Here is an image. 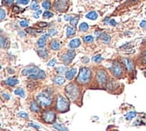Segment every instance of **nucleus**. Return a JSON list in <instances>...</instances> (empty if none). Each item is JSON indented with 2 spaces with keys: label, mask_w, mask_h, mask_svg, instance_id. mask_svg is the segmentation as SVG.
Instances as JSON below:
<instances>
[{
  "label": "nucleus",
  "mask_w": 146,
  "mask_h": 131,
  "mask_svg": "<svg viewBox=\"0 0 146 131\" xmlns=\"http://www.w3.org/2000/svg\"><path fill=\"white\" fill-rule=\"evenodd\" d=\"M109 131H118V130H116V129H112V130H109Z\"/></svg>",
  "instance_id": "nucleus-57"
},
{
  "label": "nucleus",
  "mask_w": 146,
  "mask_h": 131,
  "mask_svg": "<svg viewBox=\"0 0 146 131\" xmlns=\"http://www.w3.org/2000/svg\"><path fill=\"white\" fill-rule=\"evenodd\" d=\"M109 24H110L111 25H114V26H116L117 24H116V22L115 21V20H113V19H111V20H109Z\"/></svg>",
  "instance_id": "nucleus-50"
},
{
  "label": "nucleus",
  "mask_w": 146,
  "mask_h": 131,
  "mask_svg": "<svg viewBox=\"0 0 146 131\" xmlns=\"http://www.w3.org/2000/svg\"><path fill=\"white\" fill-rule=\"evenodd\" d=\"M30 0H15V3L18 5H27Z\"/></svg>",
  "instance_id": "nucleus-38"
},
{
  "label": "nucleus",
  "mask_w": 146,
  "mask_h": 131,
  "mask_svg": "<svg viewBox=\"0 0 146 131\" xmlns=\"http://www.w3.org/2000/svg\"><path fill=\"white\" fill-rule=\"evenodd\" d=\"M52 16H53V13H51V12L50 11H45L43 13V15H42L43 18H51V17Z\"/></svg>",
  "instance_id": "nucleus-37"
},
{
  "label": "nucleus",
  "mask_w": 146,
  "mask_h": 131,
  "mask_svg": "<svg viewBox=\"0 0 146 131\" xmlns=\"http://www.w3.org/2000/svg\"><path fill=\"white\" fill-rule=\"evenodd\" d=\"M17 116L21 118H28V114H27L26 112H19L17 114Z\"/></svg>",
  "instance_id": "nucleus-39"
},
{
  "label": "nucleus",
  "mask_w": 146,
  "mask_h": 131,
  "mask_svg": "<svg viewBox=\"0 0 146 131\" xmlns=\"http://www.w3.org/2000/svg\"><path fill=\"white\" fill-rule=\"evenodd\" d=\"M70 99L65 96L58 94L55 99V110L59 113H65L70 109Z\"/></svg>",
  "instance_id": "nucleus-3"
},
{
  "label": "nucleus",
  "mask_w": 146,
  "mask_h": 131,
  "mask_svg": "<svg viewBox=\"0 0 146 131\" xmlns=\"http://www.w3.org/2000/svg\"><path fill=\"white\" fill-rule=\"evenodd\" d=\"M65 94L71 102L78 104V106L82 105V89L78 83H70L65 88Z\"/></svg>",
  "instance_id": "nucleus-1"
},
{
  "label": "nucleus",
  "mask_w": 146,
  "mask_h": 131,
  "mask_svg": "<svg viewBox=\"0 0 146 131\" xmlns=\"http://www.w3.org/2000/svg\"><path fill=\"white\" fill-rule=\"evenodd\" d=\"M75 33H76V30L73 28V26H68L67 27V37H70V36L74 35Z\"/></svg>",
  "instance_id": "nucleus-25"
},
{
  "label": "nucleus",
  "mask_w": 146,
  "mask_h": 131,
  "mask_svg": "<svg viewBox=\"0 0 146 131\" xmlns=\"http://www.w3.org/2000/svg\"><path fill=\"white\" fill-rule=\"evenodd\" d=\"M48 34H49L50 36H53V35H55V34H57V31H56L55 29H50Z\"/></svg>",
  "instance_id": "nucleus-42"
},
{
  "label": "nucleus",
  "mask_w": 146,
  "mask_h": 131,
  "mask_svg": "<svg viewBox=\"0 0 146 131\" xmlns=\"http://www.w3.org/2000/svg\"><path fill=\"white\" fill-rule=\"evenodd\" d=\"M42 121L48 124H54L56 121V112L53 109H44L41 114Z\"/></svg>",
  "instance_id": "nucleus-7"
},
{
  "label": "nucleus",
  "mask_w": 146,
  "mask_h": 131,
  "mask_svg": "<svg viewBox=\"0 0 146 131\" xmlns=\"http://www.w3.org/2000/svg\"><path fill=\"white\" fill-rule=\"evenodd\" d=\"M38 25H39L40 27H46V26L48 25V24L45 23V22H41V23L38 24Z\"/></svg>",
  "instance_id": "nucleus-47"
},
{
  "label": "nucleus",
  "mask_w": 146,
  "mask_h": 131,
  "mask_svg": "<svg viewBox=\"0 0 146 131\" xmlns=\"http://www.w3.org/2000/svg\"><path fill=\"white\" fill-rule=\"evenodd\" d=\"M29 107H30V109L31 111L34 112V113H37V112H40L41 109H42V106H41L40 104H39L38 101H34V100H32L30 102V105H29Z\"/></svg>",
  "instance_id": "nucleus-12"
},
{
  "label": "nucleus",
  "mask_w": 146,
  "mask_h": 131,
  "mask_svg": "<svg viewBox=\"0 0 146 131\" xmlns=\"http://www.w3.org/2000/svg\"><path fill=\"white\" fill-rule=\"evenodd\" d=\"M140 26L142 27V28H143V29H145V30H146V21H145V20H142V21L141 22Z\"/></svg>",
  "instance_id": "nucleus-46"
},
{
  "label": "nucleus",
  "mask_w": 146,
  "mask_h": 131,
  "mask_svg": "<svg viewBox=\"0 0 146 131\" xmlns=\"http://www.w3.org/2000/svg\"><path fill=\"white\" fill-rule=\"evenodd\" d=\"M71 18H72V16H70V15H65L64 16V19L66 20V21H69V20H71Z\"/></svg>",
  "instance_id": "nucleus-51"
},
{
  "label": "nucleus",
  "mask_w": 146,
  "mask_h": 131,
  "mask_svg": "<svg viewBox=\"0 0 146 131\" xmlns=\"http://www.w3.org/2000/svg\"><path fill=\"white\" fill-rule=\"evenodd\" d=\"M25 32H27L28 34H35V31L32 28H31V27H28V28L25 29Z\"/></svg>",
  "instance_id": "nucleus-44"
},
{
  "label": "nucleus",
  "mask_w": 146,
  "mask_h": 131,
  "mask_svg": "<svg viewBox=\"0 0 146 131\" xmlns=\"http://www.w3.org/2000/svg\"><path fill=\"white\" fill-rule=\"evenodd\" d=\"M18 82H19V80L15 78H9V79H7V80H5V84H6V85H8V86H11V87L18 84Z\"/></svg>",
  "instance_id": "nucleus-19"
},
{
  "label": "nucleus",
  "mask_w": 146,
  "mask_h": 131,
  "mask_svg": "<svg viewBox=\"0 0 146 131\" xmlns=\"http://www.w3.org/2000/svg\"><path fill=\"white\" fill-rule=\"evenodd\" d=\"M30 8L32 10H34V11H38V10H40V9H39V8H40V6H38V4H37V1H36V0H32V4H31V6H30Z\"/></svg>",
  "instance_id": "nucleus-27"
},
{
  "label": "nucleus",
  "mask_w": 146,
  "mask_h": 131,
  "mask_svg": "<svg viewBox=\"0 0 146 131\" xmlns=\"http://www.w3.org/2000/svg\"><path fill=\"white\" fill-rule=\"evenodd\" d=\"M2 97L5 98V99H6V100H9V99H10L9 96H8L7 94H6V93H4V92L2 93Z\"/></svg>",
  "instance_id": "nucleus-48"
},
{
  "label": "nucleus",
  "mask_w": 146,
  "mask_h": 131,
  "mask_svg": "<svg viewBox=\"0 0 146 131\" xmlns=\"http://www.w3.org/2000/svg\"><path fill=\"white\" fill-rule=\"evenodd\" d=\"M145 15H146V11H145Z\"/></svg>",
  "instance_id": "nucleus-58"
},
{
  "label": "nucleus",
  "mask_w": 146,
  "mask_h": 131,
  "mask_svg": "<svg viewBox=\"0 0 146 131\" xmlns=\"http://www.w3.org/2000/svg\"><path fill=\"white\" fill-rule=\"evenodd\" d=\"M19 35H21L22 37H24V36L25 35V34L24 32H20V33H19Z\"/></svg>",
  "instance_id": "nucleus-53"
},
{
  "label": "nucleus",
  "mask_w": 146,
  "mask_h": 131,
  "mask_svg": "<svg viewBox=\"0 0 146 131\" xmlns=\"http://www.w3.org/2000/svg\"><path fill=\"white\" fill-rule=\"evenodd\" d=\"M15 94L17 96H20L21 98H25V89L20 88V89H17L15 90Z\"/></svg>",
  "instance_id": "nucleus-26"
},
{
  "label": "nucleus",
  "mask_w": 146,
  "mask_h": 131,
  "mask_svg": "<svg viewBox=\"0 0 146 131\" xmlns=\"http://www.w3.org/2000/svg\"><path fill=\"white\" fill-rule=\"evenodd\" d=\"M37 53H38V55L40 56L42 59H46V58L49 56V53H48V51H46V50H39V51H37Z\"/></svg>",
  "instance_id": "nucleus-23"
},
{
  "label": "nucleus",
  "mask_w": 146,
  "mask_h": 131,
  "mask_svg": "<svg viewBox=\"0 0 146 131\" xmlns=\"http://www.w3.org/2000/svg\"><path fill=\"white\" fill-rule=\"evenodd\" d=\"M78 19H80V16L78 15H77V16H73L71 18V20H70V25H71V26H76L77 24H78Z\"/></svg>",
  "instance_id": "nucleus-30"
},
{
  "label": "nucleus",
  "mask_w": 146,
  "mask_h": 131,
  "mask_svg": "<svg viewBox=\"0 0 146 131\" xmlns=\"http://www.w3.org/2000/svg\"><path fill=\"white\" fill-rule=\"evenodd\" d=\"M20 12V7L19 6H15L13 7V13H19Z\"/></svg>",
  "instance_id": "nucleus-45"
},
{
  "label": "nucleus",
  "mask_w": 146,
  "mask_h": 131,
  "mask_svg": "<svg viewBox=\"0 0 146 131\" xmlns=\"http://www.w3.org/2000/svg\"><path fill=\"white\" fill-rule=\"evenodd\" d=\"M28 126H30V127H35L36 129H41V127H39V126L34 125L33 123H29V124H28Z\"/></svg>",
  "instance_id": "nucleus-49"
},
{
  "label": "nucleus",
  "mask_w": 146,
  "mask_h": 131,
  "mask_svg": "<svg viewBox=\"0 0 146 131\" xmlns=\"http://www.w3.org/2000/svg\"><path fill=\"white\" fill-rule=\"evenodd\" d=\"M20 25H21L22 27H25V28H26V27L28 26V21H27V20H22V21L20 22Z\"/></svg>",
  "instance_id": "nucleus-40"
},
{
  "label": "nucleus",
  "mask_w": 146,
  "mask_h": 131,
  "mask_svg": "<svg viewBox=\"0 0 146 131\" xmlns=\"http://www.w3.org/2000/svg\"><path fill=\"white\" fill-rule=\"evenodd\" d=\"M6 11H5L4 8H1L0 9V19H1V21H3V20L6 18Z\"/></svg>",
  "instance_id": "nucleus-36"
},
{
  "label": "nucleus",
  "mask_w": 146,
  "mask_h": 131,
  "mask_svg": "<svg viewBox=\"0 0 146 131\" xmlns=\"http://www.w3.org/2000/svg\"><path fill=\"white\" fill-rule=\"evenodd\" d=\"M125 67L123 65V63H120V62H114L112 67L110 68L111 73L113 74V76L116 79H123L125 77Z\"/></svg>",
  "instance_id": "nucleus-5"
},
{
  "label": "nucleus",
  "mask_w": 146,
  "mask_h": 131,
  "mask_svg": "<svg viewBox=\"0 0 146 131\" xmlns=\"http://www.w3.org/2000/svg\"><path fill=\"white\" fill-rule=\"evenodd\" d=\"M96 80L102 89H107L108 85V74L104 69H98L96 72Z\"/></svg>",
  "instance_id": "nucleus-4"
},
{
  "label": "nucleus",
  "mask_w": 146,
  "mask_h": 131,
  "mask_svg": "<svg viewBox=\"0 0 146 131\" xmlns=\"http://www.w3.org/2000/svg\"><path fill=\"white\" fill-rule=\"evenodd\" d=\"M8 44H9V43H8V40L6 39V37L1 36V48L2 49H6L8 47Z\"/></svg>",
  "instance_id": "nucleus-24"
},
{
  "label": "nucleus",
  "mask_w": 146,
  "mask_h": 131,
  "mask_svg": "<svg viewBox=\"0 0 146 131\" xmlns=\"http://www.w3.org/2000/svg\"><path fill=\"white\" fill-rule=\"evenodd\" d=\"M50 47H51V49L53 50V51H57V50H59L60 47H61V44H60V42L57 39H53L51 42V44H50Z\"/></svg>",
  "instance_id": "nucleus-17"
},
{
  "label": "nucleus",
  "mask_w": 146,
  "mask_h": 131,
  "mask_svg": "<svg viewBox=\"0 0 146 131\" xmlns=\"http://www.w3.org/2000/svg\"><path fill=\"white\" fill-rule=\"evenodd\" d=\"M42 7H43V8H45L46 10H48V9H50V8H51V2H50L49 0H45V1H43V2H42Z\"/></svg>",
  "instance_id": "nucleus-33"
},
{
  "label": "nucleus",
  "mask_w": 146,
  "mask_h": 131,
  "mask_svg": "<svg viewBox=\"0 0 146 131\" xmlns=\"http://www.w3.org/2000/svg\"><path fill=\"white\" fill-rule=\"evenodd\" d=\"M80 44H81L80 40L78 38H76V39H73V40L70 41V44H69V47H70V49H75V48L80 47Z\"/></svg>",
  "instance_id": "nucleus-16"
},
{
  "label": "nucleus",
  "mask_w": 146,
  "mask_h": 131,
  "mask_svg": "<svg viewBox=\"0 0 146 131\" xmlns=\"http://www.w3.org/2000/svg\"><path fill=\"white\" fill-rule=\"evenodd\" d=\"M75 55H76V52L73 49L68 50L66 53L61 54V61L64 63L65 65H69L74 59Z\"/></svg>",
  "instance_id": "nucleus-9"
},
{
  "label": "nucleus",
  "mask_w": 146,
  "mask_h": 131,
  "mask_svg": "<svg viewBox=\"0 0 146 131\" xmlns=\"http://www.w3.org/2000/svg\"><path fill=\"white\" fill-rule=\"evenodd\" d=\"M92 80V72L87 67H81L78 72V75L76 79V83L78 85H87Z\"/></svg>",
  "instance_id": "nucleus-2"
},
{
  "label": "nucleus",
  "mask_w": 146,
  "mask_h": 131,
  "mask_svg": "<svg viewBox=\"0 0 146 131\" xmlns=\"http://www.w3.org/2000/svg\"><path fill=\"white\" fill-rule=\"evenodd\" d=\"M143 75H144V76L146 77V70H144V72H143Z\"/></svg>",
  "instance_id": "nucleus-56"
},
{
  "label": "nucleus",
  "mask_w": 146,
  "mask_h": 131,
  "mask_svg": "<svg viewBox=\"0 0 146 131\" xmlns=\"http://www.w3.org/2000/svg\"><path fill=\"white\" fill-rule=\"evenodd\" d=\"M40 72V69L36 66L27 67V68L24 69L22 70V75L24 76H30V75H33V74H37Z\"/></svg>",
  "instance_id": "nucleus-10"
},
{
  "label": "nucleus",
  "mask_w": 146,
  "mask_h": 131,
  "mask_svg": "<svg viewBox=\"0 0 146 131\" xmlns=\"http://www.w3.org/2000/svg\"><path fill=\"white\" fill-rule=\"evenodd\" d=\"M77 73V69L76 68H72V69H70L66 72L65 73V77L68 80H71L72 79L74 78V76L76 75Z\"/></svg>",
  "instance_id": "nucleus-15"
},
{
  "label": "nucleus",
  "mask_w": 146,
  "mask_h": 131,
  "mask_svg": "<svg viewBox=\"0 0 146 131\" xmlns=\"http://www.w3.org/2000/svg\"><path fill=\"white\" fill-rule=\"evenodd\" d=\"M52 127L54 129H56L57 131H69L68 127H65L63 124H61V123H55L52 125Z\"/></svg>",
  "instance_id": "nucleus-18"
},
{
  "label": "nucleus",
  "mask_w": 146,
  "mask_h": 131,
  "mask_svg": "<svg viewBox=\"0 0 146 131\" xmlns=\"http://www.w3.org/2000/svg\"><path fill=\"white\" fill-rule=\"evenodd\" d=\"M53 82L55 84H58V85H62V84L65 83V79L64 77L59 75V76H56L53 78Z\"/></svg>",
  "instance_id": "nucleus-20"
},
{
  "label": "nucleus",
  "mask_w": 146,
  "mask_h": 131,
  "mask_svg": "<svg viewBox=\"0 0 146 131\" xmlns=\"http://www.w3.org/2000/svg\"><path fill=\"white\" fill-rule=\"evenodd\" d=\"M136 112H134V111H131V112H129L128 114H126L125 115V119L126 120H131V119H133V118H135L136 117Z\"/></svg>",
  "instance_id": "nucleus-28"
},
{
  "label": "nucleus",
  "mask_w": 146,
  "mask_h": 131,
  "mask_svg": "<svg viewBox=\"0 0 146 131\" xmlns=\"http://www.w3.org/2000/svg\"><path fill=\"white\" fill-rule=\"evenodd\" d=\"M122 63H123L125 69H126V70L128 72H132L134 70V64H133V63L130 59H128V58H123Z\"/></svg>",
  "instance_id": "nucleus-11"
},
{
  "label": "nucleus",
  "mask_w": 146,
  "mask_h": 131,
  "mask_svg": "<svg viewBox=\"0 0 146 131\" xmlns=\"http://www.w3.org/2000/svg\"><path fill=\"white\" fill-rule=\"evenodd\" d=\"M36 14H37V15H41V14H42V10H38Z\"/></svg>",
  "instance_id": "nucleus-55"
},
{
  "label": "nucleus",
  "mask_w": 146,
  "mask_h": 131,
  "mask_svg": "<svg viewBox=\"0 0 146 131\" xmlns=\"http://www.w3.org/2000/svg\"><path fill=\"white\" fill-rule=\"evenodd\" d=\"M99 38H100L104 43H106V44H108V43L110 42V40H111L110 35H109V34H106V33H103V34H101V35L99 36Z\"/></svg>",
  "instance_id": "nucleus-21"
},
{
  "label": "nucleus",
  "mask_w": 146,
  "mask_h": 131,
  "mask_svg": "<svg viewBox=\"0 0 146 131\" xmlns=\"http://www.w3.org/2000/svg\"><path fill=\"white\" fill-rule=\"evenodd\" d=\"M55 63H56V59H55V58H53V59H51V61L47 63V66H49V67L54 66V64H55Z\"/></svg>",
  "instance_id": "nucleus-41"
},
{
  "label": "nucleus",
  "mask_w": 146,
  "mask_h": 131,
  "mask_svg": "<svg viewBox=\"0 0 146 131\" xmlns=\"http://www.w3.org/2000/svg\"><path fill=\"white\" fill-rule=\"evenodd\" d=\"M82 62H83V63H88V62H89V60H88V58H87V57H85V58H83Z\"/></svg>",
  "instance_id": "nucleus-52"
},
{
  "label": "nucleus",
  "mask_w": 146,
  "mask_h": 131,
  "mask_svg": "<svg viewBox=\"0 0 146 131\" xmlns=\"http://www.w3.org/2000/svg\"><path fill=\"white\" fill-rule=\"evenodd\" d=\"M103 60V57L101 56L100 54H97V55H95L92 57V61H94L95 63H98V62H101Z\"/></svg>",
  "instance_id": "nucleus-35"
},
{
  "label": "nucleus",
  "mask_w": 146,
  "mask_h": 131,
  "mask_svg": "<svg viewBox=\"0 0 146 131\" xmlns=\"http://www.w3.org/2000/svg\"><path fill=\"white\" fill-rule=\"evenodd\" d=\"M97 16H98V15H97V13L95 11H91L86 15V17L90 20H96L97 18Z\"/></svg>",
  "instance_id": "nucleus-22"
},
{
  "label": "nucleus",
  "mask_w": 146,
  "mask_h": 131,
  "mask_svg": "<svg viewBox=\"0 0 146 131\" xmlns=\"http://www.w3.org/2000/svg\"><path fill=\"white\" fill-rule=\"evenodd\" d=\"M3 2L6 5V6H11L14 2H15V0H3Z\"/></svg>",
  "instance_id": "nucleus-43"
},
{
  "label": "nucleus",
  "mask_w": 146,
  "mask_h": 131,
  "mask_svg": "<svg viewBox=\"0 0 146 131\" xmlns=\"http://www.w3.org/2000/svg\"><path fill=\"white\" fill-rule=\"evenodd\" d=\"M36 99L39 102V104L43 108H47L52 104V97L51 96V94L48 92H44V91L39 93L36 96Z\"/></svg>",
  "instance_id": "nucleus-6"
},
{
  "label": "nucleus",
  "mask_w": 146,
  "mask_h": 131,
  "mask_svg": "<svg viewBox=\"0 0 146 131\" xmlns=\"http://www.w3.org/2000/svg\"><path fill=\"white\" fill-rule=\"evenodd\" d=\"M70 6V1L69 0H56L53 4V8L57 12L63 13L68 10Z\"/></svg>",
  "instance_id": "nucleus-8"
},
{
  "label": "nucleus",
  "mask_w": 146,
  "mask_h": 131,
  "mask_svg": "<svg viewBox=\"0 0 146 131\" xmlns=\"http://www.w3.org/2000/svg\"><path fill=\"white\" fill-rule=\"evenodd\" d=\"M78 29H80V31H81V32H87V31L88 30V25H87V23L80 24Z\"/></svg>",
  "instance_id": "nucleus-31"
},
{
  "label": "nucleus",
  "mask_w": 146,
  "mask_h": 131,
  "mask_svg": "<svg viewBox=\"0 0 146 131\" xmlns=\"http://www.w3.org/2000/svg\"><path fill=\"white\" fill-rule=\"evenodd\" d=\"M33 17H35V18H39V15H37V14H34Z\"/></svg>",
  "instance_id": "nucleus-54"
},
{
  "label": "nucleus",
  "mask_w": 146,
  "mask_h": 131,
  "mask_svg": "<svg viewBox=\"0 0 146 131\" xmlns=\"http://www.w3.org/2000/svg\"><path fill=\"white\" fill-rule=\"evenodd\" d=\"M140 60H141V62H142V64L146 65V51H144L143 53H142V54H141Z\"/></svg>",
  "instance_id": "nucleus-34"
},
{
  "label": "nucleus",
  "mask_w": 146,
  "mask_h": 131,
  "mask_svg": "<svg viewBox=\"0 0 146 131\" xmlns=\"http://www.w3.org/2000/svg\"><path fill=\"white\" fill-rule=\"evenodd\" d=\"M49 36H50L49 34H46L45 35L41 36V38H39L38 41H37V46H38L39 48H41V49L45 47L46 43H47V38Z\"/></svg>",
  "instance_id": "nucleus-13"
},
{
  "label": "nucleus",
  "mask_w": 146,
  "mask_h": 131,
  "mask_svg": "<svg viewBox=\"0 0 146 131\" xmlns=\"http://www.w3.org/2000/svg\"><path fill=\"white\" fill-rule=\"evenodd\" d=\"M46 77V74L45 72H44V70H40V72H38L37 74H33V75H30V76H28V78L30 79V80H43V79H45Z\"/></svg>",
  "instance_id": "nucleus-14"
},
{
  "label": "nucleus",
  "mask_w": 146,
  "mask_h": 131,
  "mask_svg": "<svg viewBox=\"0 0 146 131\" xmlns=\"http://www.w3.org/2000/svg\"><path fill=\"white\" fill-rule=\"evenodd\" d=\"M83 41H84V43H86V44H91V43L94 41V37L91 35V34H89V35H87L84 37Z\"/></svg>",
  "instance_id": "nucleus-29"
},
{
  "label": "nucleus",
  "mask_w": 146,
  "mask_h": 131,
  "mask_svg": "<svg viewBox=\"0 0 146 131\" xmlns=\"http://www.w3.org/2000/svg\"><path fill=\"white\" fill-rule=\"evenodd\" d=\"M56 72H57V73L59 74H63V73H66V72L68 70H67L66 66H61V67H58V68H56Z\"/></svg>",
  "instance_id": "nucleus-32"
}]
</instances>
